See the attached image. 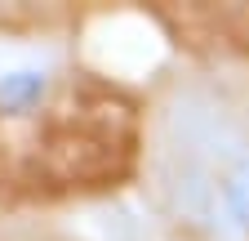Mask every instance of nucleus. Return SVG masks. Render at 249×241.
I'll list each match as a JSON object with an SVG mask.
<instances>
[{"label":"nucleus","mask_w":249,"mask_h":241,"mask_svg":"<svg viewBox=\"0 0 249 241\" xmlns=\"http://www.w3.org/2000/svg\"><path fill=\"white\" fill-rule=\"evenodd\" d=\"M134 14L165 40L169 58L209 67H249V5H187L147 0Z\"/></svg>","instance_id":"nucleus-3"},{"label":"nucleus","mask_w":249,"mask_h":241,"mask_svg":"<svg viewBox=\"0 0 249 241\" xmlns=\"http://www.w3.org/2000/svg\"><path fill=\"white\" fill-rule=\"evenodd\" d=\"M147 80L85 40H0V215L76 219L129 205L147 157Z\"/></svg>","instance_id":"nucleus-1"},{"label":"nucleus","mask_w":249,"mask_h":241,"mask_svg":"<svg viewBox=\"0 0 249 241\" xmlns=\"http://www.w3.org/2000/svg\"><path fill=\"white\" fill-rule=\"evenodd\" d=\"M120 14L107 5H0V40L5 45H31V40H85V32L98 18Z\"/></svg>","instance_id":"nucleus-4"},{"label":"nucleus","mask_w":249,"mask_h":241,"mask_svg":"<svg viewBox=\"0 0 249 241\" xmlns=\"http://www.w3.org/2000/svg\"><path fill=\"white\" fill-rule=\"evenodd\" d=\"M0 241H103L89 237L67 219H22V215H0Z\"/></svg>","instance_id":"nucleus-5"},{"label":"nucleus","mask_w":249,"mask_h":241,"mask_svg":"<svg viewBox=\"0 0 249 241\" xmlns=\"http://www.w3.org/2000/svg\"><path fill=\"white\" fill-rule=\"evenodd\" d=\"M147 103L142 179L116 241H249V67L165 54Z\"/></svg>","instance_id":"nucleus-2"}]
</instances>
